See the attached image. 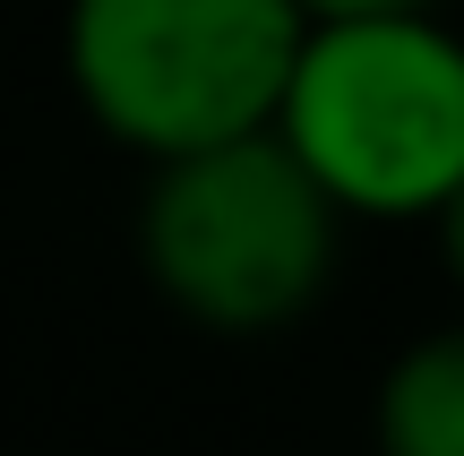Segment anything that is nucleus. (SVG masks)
<instances>
[{"mask_svg":"<svg viewBox=\"0 0 464 456\" xmlns=\"http://www.w3.org/2000/svg\"><path fill=\"white\" fill-rule=\"evenodd\" d=\"M310 26H362V17H439V0H301Z\"/></svg>","mask_w":464,"mask_h":456,"instance_id":"39448f33","label":"nucleus"},{"mask_svg":"<svg viewBox=\"0 0 464 456\" xmlns=\"http://www.w3.org/2000/svg\"><path fill=\"white\" fill-rule=\"evenodd\" d=\"M276 138L344 224H439L464 189V34L448 17L310 26Z\"/></svg>","mask_w":464,"mask_h":456,"instance_id":"7ed1b4c3","label":"nucleus"},{"mask_svg":"<svg viewBox=\"0 0 464 456\" xmlns=\"http://www.w3.org/2000/svg\"><path fill=\"white\" fill-rule=\"evenodd\" d=\"M138 267L207 336H284L327 302L344 267V216L276 130L207 155L147 164Z\"/></svg>","mask_w":464,"mask_h":456,"instance_id":"f257e3e1","label":"nucleus"},{"mask_svg":"<svg viewBox=\"0 0 464 456\" xmlns=\"http://www.w3.org/2000/svg\"><path fill=\"white\" fill-rule=\"evenodd\" d=\"M301 44V0H69L61 17L69 95L138 164L276 130Z\"/></svg>","mask_w":464,"mask_h":456,"instance_id":"f03ea898","label":"nucleus"},{"mask_svg":"<svg viewBox=\"0 0 464 456\" xmlns=\"http://www.w3.org/2000/svg\"><path fill=\"white\" fill-rule=\"evenodd\" d=\"M379 456H464V319H439L387 354L370 388Z\"/></svg>","mask_w":464,"mask_h":456,"instance_id":"20e7f679","label":"nucleus"},{"mask_svg":"<svg viewBox=\"0 0 464 456\" xmlns=\"http://www.w3.org/2000/svg\"><path fill=\"white\" fill-rule=\"evenodd\" d=\"M430 233H439V267H448V285L464 293V189L439 207V224H430Z\"/></svg>","mask_w":464,"mask_h":456,"instance_id":"423d86ee","label":"nucleus"}]
</instances>
